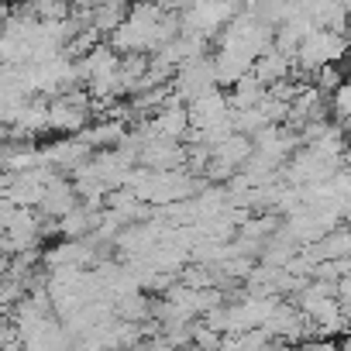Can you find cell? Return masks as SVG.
<instances>
[{
    "instance_id": "obj_1",
    "label": "cell",
    "mask_w": 351,
    "mask_h": 351,
    "mask_svg": "<svg viewBox=\"0 0 351 351\" xmlns=\"http://www.w3.org/2000/svg\"><path fill=\"white\" fill-rule=\"evenodd\" d=\"M8 341H11V327H8V320H4V317H0V348H4Z\"/></svg>"
}]
</instances>
